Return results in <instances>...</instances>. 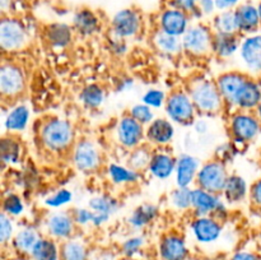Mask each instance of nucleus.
Listing matches in <instances>:
<instances>
[{"label": "nucleus", "instance_id": "obj_50", "mask_svg": "<svg viewBox=\"0 0 261 260\" xmlns=\"http://www.w3.org/2000/svg\"><path fill=\"white\" fill-rule=\"evenodd\" d=\"M249 198L255 208L261 209V178L255 181V183L250 186Z\"/></svg>", "mask_w": 261, "mask_h": 260}, {"label": "nucleus", "instance_id": "obj_36", "mask_svg": "<svg viewBox=\"0 0 261 260\" xmlns=\"http://www.w3.org/2000/svg\"><path fill=\"white\" fill-rule=\"evenodd\" d=\"M79 99L86 109L94 110L103 105L106 99V91L97 83H91L84 87L79 93Z\"/></svg>", "mask_w": 261, "mask_h": 260}, {"label": "nucleus", "instance_id": "obj_28", "mask_svg": "<svg viewBox=\"0 0 261 260\" xmlns=\"http://www.w3.org/2000/svg\"><path fill=\"white\" fill-rule=\"evenodd\" d=\"M30 107L24 103H17L7 112L4 117V129L8 134H18L24 132L30 122Z\"/></svg>", "mask_w": 261, "mask_h": 260}, {"label": "nucleus", "instance_id": "obj_1", "mask_svg": "<svg viewBox=\"0 0 261 260\" xmlns=\"http://www.w3.org/2000/svg\"><path fill=\"white\" fill-rule=\"evenodd\" d=\"M75 130L69 120L63 117H48L38 129V140L47 152L61 154L74 147Z\"/></svg>", "mask_w": 261, "mask_h": 260}, {"label": "nucleus", "instance_id": "obj_43", "mask_svg": "<svg viewBox=\"0 0 261 260\" xmlns=\"http://www.w3.org/2000/svg\"><path fill=\"white\" fill-rule=\"evenodd\" d=\"M127 114L132 117H134V119L137 120V121H139L140 124L144 125V126H148V125L155 119L152 107L147 106V105L143 103V102L133 105Z\"/></svg>", "mask_w": 261, "mask_h": 260}, {"label": "nucleus", "instance_id": "obj_58", "mask_svg": "<svg viewBox=\"0 0 261 260\" xmlns=\"http://www.w3.org/2000/svg\"><path fill=\"white\" fill-rule=\"evenodd\" d=\"M120 260H138L137 259V257H121V259H120Z\"/></svg>", "mask_w": 261, "mask_h": 260}, {"label": "nucleus", "instance_id": "obj_39", "mask_svg": "<svg viewBox=\"0 0 261 260\" xmlns=\"http://www.w3.org/2000/svg\"><path fill=\"white\" fill-rule=\"evenodd\" d=\"M152 153L153 152H150L144 145H140V147L135 148V149L132 150L129 158H127V166L132 167L133 170L142 173L144 170H148Z\"/></svg>", "mask_w": 261, "mask_h": 260}, {"label": "nucleus", "instance_id": "obj_19", "mask_svg": "<svg viewBox=\"0 0 261 260\" xmlns=\"http://www.w3.org/2000/svg\"><path fill=\"white\" fill-rule=\"evenodd\" d=\"M247 78H249L247 74L236 70L226 71V73H222L221 75H218V78L216 79V84L221 92L222 97H223L224 102H226V106H234V99H236L237 93Z\"/></svg>", "mask_w": 261, "mask_h": 260}, {"label": "nucleus", "instance_id": "obj_53", "mask_svg": "<svg viewBox=\"0 0 261 260\" xmlns=\"http://www.w3.org/2000/svg\"><path fill=\"white\" fill-rule=\"evenodd\" d=\"M218 12H224V10H233L242 3V0H214Z\"/></svg>", "mask_w": 261, "mask_h": 260}, {"label": "nucleus", "instance_id": "obj_51", "mask_svg": "<svg viewBox=\"0 0 261 260\" xmlns=\"http://www.w3.org/2000/svg\"><path fill=\"white\" fill-rule=\"evenodd\" d=\"M198 8L203 17H211L216 14V12H218L214 0H199Z\"/></svg>", "mask_w": 261, "mask_h": 260}, {"label": "nucleus", "instance_id": "obj_22", "mask_svg": "<svg viewBox=\"0 0 261 260\" xmlns=\"http://www.w3.org/2000/svg\"><path fill=\"white\" fill-rule=\"evenodd\" d=\"M236 12L239 32L241 36H249L257 33L261 28V20L257 4L252 2H242L234 9Z\"/></svg>", "mask_w": 261, "mask_h": 260}, {"label": "nucleus", "instance_id": "obj_33", "mask_svg": "<svg viewBox=\"0 0 261 260\" xmlns=\"http://www.w3.org/2000/svg\"><path fill=\"white\" fill-rule=\"evenodd\" d=\"M153 45L154 47L160 51L161 54L167 56H177L184 51L182 41L181 37H176V36L168 35V33L162 32L157 28L152 37Z\"/></svg>", "mask_w": 261, "mask_h": 260}, {"label": "nucleus", "instance_id": "obj_49", "mask_svg": "<svg viewBox=\"0 0 261 260\" xmlns=\"http://www.w3.org/2000/svg\"><path fill=\"white\" fill-rule=\"evenodd\" d=\"M228 260H261V254L251 249H240L234 251Z\"/></svg>", "mask_w": 261, "mask_h": 260}, {"label": "nucleus", "instance_id": "obj_3", "mask_svg": "<svg viewBox=\"0 0 261 260\" xmlns=\"http://www.w3.org/2000/svg\"><path fill=\"white\" fill-rule=\"evenodd\" d=\"M31 41L30 28L19 17L7 14L0 20V47L4 53H18Z\"/></svg>", "mask_w": 261, "mask_h": 260}, {"label": "nucleus", "instance_id": "obj_34", "mask_svg": "<svg viewBox=\"0 0 261 260\" xmlns=\"http://www.w3.org/2000/svg\"><path fill=\"white\" fill-rule=\"evenodd\" d=\"M22 157V145L14 134H8L0 142V158L3 165H17Z\"/></svg>", "mask_w": 261, "mask_h": 260}, {"label": "nucleus", "instance_id": "obj_31", "mask_svg": "<svg viewBox=\"0 0 261 260\" xmlns=\"http://www.w3.org/2000/svg\"><path fill=\"white\" fill-rule=\"evenodd\" d=\"M249 194L250 188L247 185V181L242 176L231 173L222 194L224 199L228 203H241L246 199V196H249Z\"/></svg>", "mask_w": 261, "mask_h": 260}, {"label": "nucleus", "instance_id": "obj_45", "mask_svg": "<svg viewBox=\"0 0 261 260\" xmlns=\"http://www.w3.org/2000/svg\"><path fill=\"white\" fill-rule=\"evenodd\" d=\"M15 232L17 231L14 228L12 217L2 212V214H0V244H2V246L10 245Z\"/></svg>", "mask_w": 261, "mask_h": 260}, {"label": "nucleus", "instance_id": "obj_30", "mask_svg": "<svg viewBox=\"0 0 261 260\" xmlns=\"http://www.w3.org/2000/svg\"><path fill=\"white\" fill-rule=\"evenodd\" d=\"M107 176L112 185L129 186L139 183L142 173L133 170L132 167L120 163H110L107 167Z\"/></svg>", "mask_w": 261, "mask_h": 260}, {"label": "nucleus", "instance_id": "obj_25", "mask_svg": "<svg viewBox=\"0 0 261 260\" xmlns=\"http://www.w3.org/2000/svg\"><path fill=\"white\" fill-rule=\"evenodd\" d=\"M176 161H177V157H173L172 154L165 150L153 152L147 171L152 177L158 178V180H167L175 173Z\"/></svg>", "mask_w": 261, "mask_h": 260}, {"label": "nucleus", "instance_id": "obj_27", "mask_svg": "<svg viewBox=\"0 0 261 260\" xmlns=\"http://www.w3.org/2000/svg\"><path fill=\"white\" fill-rule=\"evenodd\" d=\"M240 33H219L214 32L213 36V54L221 59L232 58L240 51L241 46Z\"/></svg>", "mask_w": 261, "mask_h": 260}, {"label": "nucleus", "instance_id": "obj_47", "mask_svg": "<svg viewBox=\"0 0 261 260\" xmlns=\"http://www.w3.org/2000/svg\"><path fill=\"white\" fill-rule=\"evenodd\" d=\"M167 4L173 5V7L189 13L191 19L193 18L194 19H200V18H203V15H201L200 10L198 8L199 0H168Z\"/></svg>", "mask_w": 261, "mask_h": 260}, {"label": "nucleus", "instance_id": "obj_38", "mask_svg": "<svg viewBox=\"0 0 261 260\" xmlns=\"http://www.w3.org/2000/svg\"><path fill=\"white\" fill-rule=\"evenodd\" d=\"M119 206L120 204L117 199L112 195H109V194L94 195L88 200V208H91L96 213L110 217V218L114 214H116V212L119 211Z\"/></svg>", "mask_w": 261, "mask_h": 260}, {"label": "nucleus", "instance_id": "obj_7", "mask_svg": "<svg viewBox=\"0 0 261 260\" xmlns=\"http://www.w3.org/2000/svg\"><path fill=\"white\" fill-rule=\"evenodd\" d=\"M229 173L223 161L212 160L203 163L196 176V186L211 193L223 194Z\"/></svg>", "mask_w": 261, "mask_h": 260}, {"label": "nucleus", "instance_id": "obj_8", "mask_svg": "<svg viewBox=\"0 0 261 260\" xmlns=\"http://www.w3.org/2000/svg\"><path fill=\"white\" fill-rule=\"evenodd\" d=\"M229 134L234 142L245 144L259 137L261 132V121L252 111L234 112L229 120Z\"/></svg>", "mask_w": 261, "mask_h": 260}, {"label": "nucleus", "instance_id": "obj_2", "mask_svg": "<svg viewBox=\"0 0 261 260\" xmlns=\"http://www.w3.org/2000/svg\"><path fill=\"white\" fill-rule=\"evenodd\" d=\"M189 94L193 99L198 114L217 115L226 107L223 97L216 82L211 79H195L189 87Z\"/></svg>", "mask_w": 261, "mask_h": 260}, {"label": "nucleus", "instance_id": "obj_35", "mask_svg": "<svg viewBox=\"0 0 261 260\" xmlns=\"http://www.w3.org/2000/svg\"><path fill=\"white\" fill-rule=\"evenodd\" d=\"M60 257L61 260H88V246L82 240L71 237L60 244Z\"/></svg>", "mask_w": 261, "mask_h": 260}, {"label": "nucleus", "instance_id": "obj_20", "mask_svg": "<svg viewBox=\"0 0 261 260\" xmlns=\"http://www.w3.org/2000/svg\"><path fill=\"white\" fill-rule=\"evenodd\" d=\"M200 167L201 163L198 157L189 153H181L176 161V185L178 188H191L196 181Z\"/></svg>", "mask_w": 261, "mask_h": 260}, {"label": "nucleus", "instance_id": "obj_42", "mask_svg": "<svg viewBox=\"0 0 261 260\" xmlns=\"http://www.w3.org/2000/svg\"><path fill=\"white\" fill-rule=\"evenodd\" d=\"M147 244V239L143 235H134L127 237L121 244V254L125 257H137Z\"/></svg>", "mask_w": 261, "mask_h": 260}, {"label": "nucleus", "instance_id": "obj_55", "mask_svg": "<svg viewBox=\"0 0 261 260\" xmlns=\"http://www.w3.org/2000/svg\"><path fill=\"white\" fill-rule=\"evenodd\" d=\"M15 0H0V9H2V14H12V8L14 7Z\"/></svg>", "mask_w": 261, "mask_h": 260}, {"label": "nucleus", "instance_id": "obj_32", "mask_svg": "<svg viewBox=\"0 0 261 260\" xmlns=\"http://www.w3.org/2000/svg\"><path fill=\"white\" fill-rule=\"evenodd\" d=\"M31 260H61L60 244L48 236H41L30 255Z\"/></svg>", "mask_w": 261, "mask_h": 260}, {"label": "nucleus", "instance_id": "obj_11", "mask_svg": "<svg viewBox=\"0 0 261 260\" xmlns=\"http://www.w3.org/2000/svg\"><path fill=\"white\" fill-rule=\"evenodd\" d=\"M191 209L195 212L196 217L214 216L221 221L226 218L224 216L227 213L226 204L222 201L219 194L211 193L199 186L194 188L191 193Z\"/></svg>", "mask_w": 261, "mask_h": 260}, {"label": "nucleus", "instance_id": "obj_24", "mask_svg": "<svg viewBox=\"0 0 261 260\" xmlns=\"http://www.w3.org/2000/svg\"><path fill=\"white\" fill-rule=\"evenodd\" d=\"M261 102V84L249 76L237 93L234 106L241 111H255Z\"/></svg>", "mask_w": 261, "mask_h": 260}, {"label": "nucleus", "instance_id": "obj_57", "mask_svg": "<svg viewBox=\"0 0 261 260\" xmlns=\"http://www.w3.org/2000/svg\"><path fill=\"white\" fill-rule=\"evenodd\" d=\"M257 241H259V247H260V250H261V228H260V231H259V237H257Z\"/></svg>", "mask_w": 261, "mask_h": 260}, {"label": "nucleus", "instance_id": "obj_46", "mask_svg": "<svg viewBox=\"0 0 261 260\" xmlns=\"http://www.w3.org/2000/svg\"><path fill=\"white\" fill-rule=\"evenodd\" d=\"M167 96L168 94H166V92H163L162 89L149 88L142 96V102L152 109H161L162 106H165Z\"/></svg>", "mask_w": 261, "mask_h": 260}, {"label": "nucleus", "instance_id": "obj_12", "mask_svg": "<svg viewBox=\"0 0 261 260\" xmlns=\"http://www.w3.org/2000/svg\"><path fill=\"white\" fill-rule=\"evenodd\" d=\"M158 30L168 35L182 37L184 33L191 25V17L189 13L167 4L160 10L157 17Z\"/></svg>", "mask_w": 261, "mask_h": 260}, {"label": "nucleus", "instance_id": "obj_29", "mask_svg": "<svg viewBox=\"0 0 261 260\" xmlns=\"http://www.w3.org/2000/svg\"><path fill=\"white\" fill-rule=\"evenodd\" d=\"M160 216V208L155 204L144 203L138 205L127 217V224L135 231L147 228Z\"/></svg>", "mask_w": 261, "mask_h": 260}, {"label": "nucleus", "instance_id": "obj_10", "mask_svg": "<svg viewBox=\"0 0 261 260\" xmlns=\"http://www.w3.org/2000/svg\"><path fill=\"white\" fill-rule=\"evenodd\" d=\"M71 161L79 172L93 173L102 165L101 150L93 140L81 139L74 144Z\"/></svg>", "mask_w": 261, "mask_h": 260}, {"label": "nucleus", "instance_id": "obj_15", "mask_svg": "<svg viewBox=\"0 0 261 260\" xmlns=\"http://www.w3.org/2000/svg\"><path fill=\"white\" fill-rule=\"evenodd\" d=\"M190 231L196 242L201 245H211L221 239L223 224L221 219L214 216H199L191 222Z\"/></svg>", "mask_w": 261, "mask_h": 260}, {"label": "nucleus", "instance_id": "obj_16", "mask_svg": "<svg viewBox=\"0 0 261 260\" xmlns=\"http://www.w3.org/2000/svg\"><path fill=\"white\" fill-rule=\"evenodd\" d=\"M76 223L71 213L66 212H56L51 213L45 221V231L48 237L56 241H66L74 237Z\"/></svg>", "mask_w": 261, "mask_h": 260}, {"label": "nucleus", "instance_id": "obj_4", "mask_svg": "<svg viewBox=\"0 0 261 260\" xmlns=\"http://www.w3.org/2000/svg\"><path fill=\"white\" fill-rule=\"evenodd\" d=\"M165 111L173 124L185 126L193 125L198 115L190 94L182 89H177L168 94L165 103Z\"/></svg>", "mask_w": 261, "mask_h": 260}, {"label": "nucleus", "instance_id": "obj_6", "mask_svg": "<svg viewBox=\"0 0 261 260\" xmlns=\"http://www.w3.org/2000/svg\"><path fill=\"white\" fill-rule=\"evenodd\" d=\"M143 25H144V19L140 10L134 7H129L117 10L112 15L110 30H111L112 37L126 41L129 38L137 37L142 32Z\"/></svg>", "mask_w": 261, "mask_h": 260}, {"label": "nucleus", "instance_id": "obj_56", "mask_svg": "<svg viewBox=\"0 0 261 260\" xmlns=\"http://www.w3.org/2000/svg\"><path fill=\"white\" fill-rule=\"evenodd\" d=\"M255 114H256V116L259 117V120L261 121V102H260L259 106H257V109L255 110Z\"/></svg>", "mask_w": 261, "mask_h": 260}, {"label": "nucleus", "instance_id": "obj_13", "mask_svg": "<svg viewBox=\"0 0 261 260\" xmlns=\"http://www.w3.org/2000/svg\"><path fill=\"white\" fill-rule=\"evenodd\" d=\"M115 133H116L117 143L122 148L129 150L140 147L145 139V126L129 114L120 117Z\"/></svg>", "mask_w": 261, "mask_h": 260}, {"label": "nucleus", "instance_id": "obj_9", "mask_svg": "<svg viewBox=\"0 0 261 260\" xmlns=\"http://www.w3.org/2000/svg\"><path fill=\"white\" fill-rule=\"evenodd\" d=\"M27 79L18 64L4 61L0 68V94L4 101L19 98L25 91Z\"/></svg>", "mask_w": 261, "mask_h": 260}, {"label": "nucleus", "instance_id": "obj_23", "mask_svg": "<svg viewBox=\"0 0 261 260\" xmlns=\"http://www.w3.org/2000/svg\"><path fill=\"white\" fill-rule=\"evenodd\" d=\"M74 31L73 25L65 22H53L48 23L43 28V38L46 43L51 47L65 48L73 42Z\"/></svg>", "mask_w": 261, "mask_h": 260}, {"label": "nucleus", "instance_id": "obj_17", "mask_svg": "<svg viewBox=\"0 0 261 260\" xmlns=\"http://www.w3.org/2000/svg\"><path fill=\"white\" fill-rule=\"evenodd\" d=\"M240 58L247 71L251 74H261V35L245 36L240 46Z\"/></svg>", "mask_w": 261, "mask_h": 260}, {"label": "nucleus", "instance_id": "obj_41", "mask_svg": "<svg viewBox=\"0 0 261 260\" xmlns=\"http://www.w3.org/2000/svg\"><path fill=\"white\" fill-rule=\"evenodd\" d=\"M191 193L193 188H176L170 194V204L173 209L185 212L191 209Z\"/></svg>", "mask_w": 261, "mask_h": 260}, {"label": "nucleus", "instance_id": "obj_52", "mask_svg": "<svg viewBox=\"0 0 261 260\" xmlns=\"http://www.w3.org/2000/svg\"><path fill=\"white\" fill-rule=\"evenodd\" d=\"M111 42H110V48H111L112 53L115 55H124L125 53L127 51V46H126V41L121 40V38L117 37H111Z\"/></svg>", "mask_w": 261, "mask_h": 260}, {"label": "nucleus", "instance_id": "obj_37", "mask_svg": "<svg viewBox=\"0 0 261 260\" xmlns=\"http://www.w3.org/2000/svg\"><path fill=\"white\" fill-rule=\"evenodd\" d=\"M212 30L213 32L219 33H240L239 23H237L236 12L233 10H224L214 14L212 19Z\"/></svg>", "mask_w": 261, "mask_h": 260}, {"label": "nucleus", "instance_id": "obj_18", "mask_svg": "<svg viewBox=\"0 0 261 260\" xmlns=\"http://www.w3.org/2000/svg\"><path fill=\"white\" fill-rule=\"evenodd\" d=\"M71 25L75 31V35L82 37H92L101 30V17L91 8H79L74 12Z\"/></svg>", "mask_w": 261, "mask_h": 260}, {"label": "nucleus", "instance_id": "obj_44", "mask_svg": "<svg viewBox=\"0 0 261 260\" xmlns=\"http://www.w3.org/2000/svg\"><path fill=\"white\" fill-rule=\"evenodd\" d=\"M73 200V193L69 189L61 188L45 199V205L51 209H58L68 205Z\"/></svg>", "mask_w": 261, "mask_h": 260}, {"label": "nucleus", "instance_id": "obj_14", "mask_svg": "<svg viewBox=\"0 0 261 260\" xmlns=\"http://www.w3.org/2000/svg\"><path fill=\"white\" fill-rule=\"evenodd\" d=\"M160 260H190V249L185 237L177 232H168L158 242Z\"/></svg>", "mask_w": 261, "mask_h": 260}, {"label": "nucleus", "instance_id": "obj_40", "mask_svg": "<svg viewBox=\"0 0 261 260\" xmlns=\"http://www.w3.org/2000/svg\"><path fill=\"white\" fill-rule=\"evenodd\" d=\"M24 201H23L22 196L19 194L14 193V191H9L3 198V212L12 218L14 217H19L24 213Z\"/></svg>", "mask_w": 261, "mask_h": 260}, {"label": "nucleus", "instance_id": "obj_59", "mask_svg": "<svg viewBox=\"0 0 261 260\" xmlns=\"http://www.w3.org/2000/svg\"><path fill=\"white\" fill-rule=\"evenodd\" d=\"M257 8H259V14H260V20H261V0L257 3Z\"/></svg>", "mask_w": 261, "mask_h": 260}, {"label": "nucleus", "instance_id": "obj_26", "mask_svg": "<svg viewBox=\"0 0 261 260\" xmlns=\"http://www.w3.org/2000/svg\"><path fill=\"white\" fill-rule=\"evenodd\" d=\"M40 237L41 235L36 227L24 226L15 232L14 237L10 242V246H12L13 251H15L20 256L30 257L31 251L33 250L35 245L37 244Z\"/></svg>", "mask_w": 261, "mask_h": 260}, {"label": "nucleus", "instance_id": "obj_48", "mask_svg": "<svg viewBox=\"0 0 261 260\" xmlns=\"http://www.w3.org/2000/svg\"><path fill=\"white\" fill-rule=\"evenodd\" d=\"M74 221H75L76 226H92L94 218V212L91 208H75L71 212Z\"/></svg>", "mask_w": 261, "mask_h": 260}, {"label": "nucleus", "instance_id": "obj_21", "mask_svg": "<svg viewBox=\"0 0 261 260\" xmlns=\"http://www.w3.org/2000/svg\"><path fill=\"white\" fill-rule=\"evenodd\" d=\"M175 124L168 117H155L145 126V139L157 147L168 145L175 138Z\"/></svg>", "mask_w": 261, "mask_h": 260}, {"label": "nucleus", "instance_id": "obj_5", "mask_svg": "<svg viewBox=\"0 0 261 260\" xmlns=\"http://www.w3.org/2000/svg\"><path fill=\"white\" fill-rule=\"evenodd\" d=\"M214 32L211 25L194 23L181 37L182 47L186 54L195 58H203L213 53Z\"/></svg>", "mask_w": 261, "mask_h": 260}, {"label": "nucleus", "instance_id": "obj_54", "mask_svg": "<svg viewBox=\"0 0 261 260\" xmlns=\"http://www.w3.org/2000/svg\"><path fill=\"white\" fill-rule=\"evenodd\" d=\"M194 129H195V132L198 133V134H205L206 132H208L209 126H208V122L205 121V120L203 119H196L195 122L193 124Z\"/></svg>", "mask_w": 261, "mask_h": 260}]
</instances>
